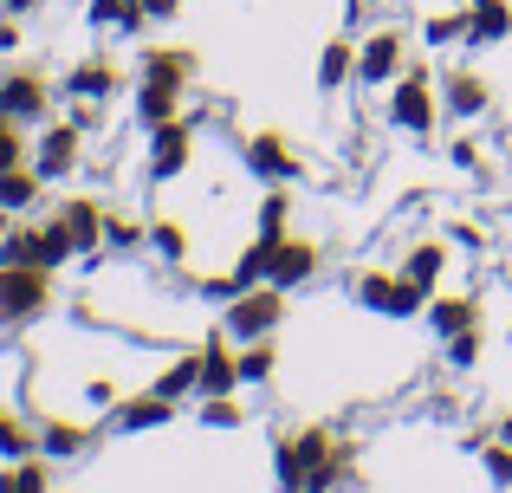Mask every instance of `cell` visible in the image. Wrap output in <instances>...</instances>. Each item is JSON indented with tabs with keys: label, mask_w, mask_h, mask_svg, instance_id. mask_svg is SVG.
Segmentation results:
<instances>
[{
	"label": "cell",
	"mask_w": 512,
	"mask_h": 493,
	"mask_svg": "<svg viewBox=\"0 0 512 493\" xmlns=\"http://www.w3.org/2000/svg\"><path fill=\"white\" fill-rule=\"evenodd\" d=\"M46 305H52L46 266H0V318H33Z\"/></svg>",
	"instance_id": "obj_1"
},
{
	"label": "cell",
	"mask_w": 512,
	"mask_h": 493,
	"mask_svg": "<svg viewBox=\"0 0 512 493\" xmlns=\"http://www.w3.org/2000/svg\"><path fill=\"white\" fill-rule=\"evenodd\" d=\"M389 124H402V130L435 124V91H428V65L422 59L402 65V85H396V98H389Z\"/></svg>",
	"instance_id": "obj_2"
},
{
	"label": "cell",
	"mask_w": 512,
	"mask_h": 493,
	"mask_svg": "<svg viewBox=\"0 0 512 493\" xmlns=\"http://www.w3.org/2000/svg\"><path fill=\"white\" fill-rule=\"evenodd\" d=\"M279 325V286H247V292H234V305H227V331H234V338H266V331Z\"/></svg>",
	"instance_id": "obj_3"
},
{
	"label": "cell",
	"mask_w": 512,
	"mask_h": 493,
	"mask_svg": "<svg viewBox=\"0 0 512 493\" xmlns=\"http://www.w3.org/2000/svg\"><path fill=\"white\" fill-rule=\"evenodd\" d=\"M318 273V241H279L273 247V266H266V286H279V292H292V286H305V279Z\"/></svg>",
	"instance_id": "obj_4"
},
{
	"label": "cell",
	"mask_w": 512,
	"mask_h": 493,
	"mask_svg": "<svg viewBox=\"0 0 512 493\" xmlns=\"http://www.w3.org/2000/svg\"><path fill=\"white\" fill-rule=\"evenodd\" d=\"M46 104H52V91H46V78H33V72H13L7 85H0V117H13V124L46 117Z\"/></svg>",
	"instance_id": "obj_5"
},
{
	"label": "cell",
	"mask_w": 512,
	"mask_h": 493,
	"mask_svg": "<svg viewBox=\"0 0 512 493\" xmlns=\"http://www.w3.org/2000/svg\"><path fill=\"white\" fill-rule=\"evenodd\" d=\"M402 52H409V39H402V33H376V39H363V52H357V78H363V85H383V78H396V72H402Z\"/></svg>",
	"instance_id": "obj_6"
},
{
	"label": "cell",
	"mask_w": 512,
	"mask_h": 493,
	"mask_svg": "<svg viewBox=\"0 0 512 493\" xmlns=\"http://www.w3.org/2000/svg\"><path fill=\"white\" fill-rule=\"evenodd\" d=\"M357 292L376 305V312H415V305H428V292H415L402 273H363Z\"/></svg>",
	"instance_id": "obj_7"
},
{
	"label": "cell",
	"mask_w": 512,
	"mask_h": 493,
	"mask_svg": "<svg viewBox=\"0 0 512 493\" xmlns=\"http://www.w3.org/2000/svg\"><path fill=\"white\" fill-rule=\"evenodd\" d=\"M188 163V124H156L150 130V176L156 182H175Z\"/></svg>",
	"instance_id": "obj_8"
},
{
	"label": "cell",
	"mask_w": 512,
	"mask_h": 493,
	"mask_svg": "<svg viewBox=\"0 0 512 493\" xmlns=\"http://www.w3.org/2000/svg\"><path fill=\"white\" fill-rule=\"evenodd\" d=\"M143 78L150 85H169V91H182L188 78H195V52H182V46H163V52H143Z\"/></svg>",
	"instance_id": "obj_9"
},
{
	"label": "cell",
	"mask_w": 512,
	"mask_h": 493,
	"mask_svg": "<svg viewBox=\"0 0 512 493\" xmlns=\"http://www.w3.org/2000/svg\"><path fill=\"white\" fill-rule=\"evenodd\" d=\"M240 383V364L227 357V344H208V351L195 357V390L201 396H227Z\"/></svg>",
	"instance_id": "obj_10"
},
{
	"label": "cell",
	"mask_w": 512,
	"mask_h": 493,
	"mask_svg": "<svg viewBox=\"0 0 512 493\" xmlns=\"http://www.w3.org/2000/svg\"><path fill=\"white\" fill-rule=\"evenodd\" d=\"M78 163V124H52L39 137V176H72Z\"/></svg>",
	"instance_id": "obj_11"
},
{
	"label": "cell",
	"mask_w": 512,
	"mask_h": 493,
	"mask_svg": "<svg viewBox=\"0 0 512 493\" xmlns=\"http://www.w3.org/2000/svg\"><path fill=\"white\" fill-rule=\"evenodd\" d=\"M247 163L260 169L266 182H292V176H299V163H292V150H286V143L273 137V130H260V137L247 143Z\"/></svg>",
	"instance_id": "obj_12"
},
{
	"label": "cell",
	"mask_w": 512,
	"mask_h": 493,
	"mask_svg": "<svg viewBox=\"0 0 512 493\" xmlns=\"http://www.w3.org/2000/svg\"><path fill=\"white\" fill-rule=\"evenodd\" d=\"M65 85H72L78 98H111V91L124 85V72H117L111 59H85V65H78L72 78H65Z\"/></svg>",
	"instance_id": "obj_13"
},
{
	"label": "cell",
	"mask_w": 512,
	"mask_h": 493,
	"mask_svg": "<svg viewBox=\"0 0 512 493\" xmlns=\"http://www.w3.org/2000/svg\"><path fill=\"white\" fill-rule=\"evenodd\" d=\"M428 318H435V331H441V338H461V331H474L480 305H474V299H441Z\"/></svg>",
	"instance_id": "obj_14"
},
{
	"label": "cell",
	"mask_w": 512,
	"mask_h": 493,
	"mask_svg": "<svg viewBox=\"0 0 512 493\" xmlns=\"http://www.w3.org/2000/svg\"><path fill=\"white\" fill-rule=\"evenodd\" d=\"M59 221L72 228V241H78V247H98V234H104V208H98V202H72Z\"/></svg>",
	"instance_id": "obj_15"
},
{
	"label": "cell",
	"mask_w": 512,
	"mask_h": 493,
	"mask_svg": "<svg viewBox=\"0 0 512 493\" xmlns=\"http://www.w3.org/2000/svg\"><path fill=\"white\" fill-rule=\"evenodd\" d=\"M512 33V7L506 0H474V33L467 39H506Z\"/></svg>",
	"instance_id": "obj_16"
},
{
	"label": "cell",
	"mask_w": 512,
	"mask_h": 493,
	"mask_svg": "<svg viewBox=\"0 0 512 493\" xmlns=\"http://www.w3.org/2000/svg\"><path fill=\"white\" fill-rule=\"evenodd\" d=\"M441 260H448V253H441L435 241H428V247H415V253H409V266H402V279H409L415 292H435V273H441Z\"/></svg>",
	"instance_id": "obj_17"
},
{
	"label": "cell",
	"mask_w": 512,
	"mask_h": 493,
	"mask_svg": "<svg viewBox=\"0 0 512 493\" xmlns=\"http://www.w3.org/2000/svg\"><path fill=\"white\" fill-rule=\"evenodd\" d=\"M448 104L461 117H474V111H487V85H480L474 72H448Z\"/></svg>",
	"instance_id": "obj_18"
},
{
	"label": "cell",
	"mask_w": 512,
	"mask_h": 493,
	"mask_svg": "<svg viewBox=\"0 0 512 493\" xmlns=\"http://www.w3.org/2000/svg\"><path fill=\"white\" fill-rule=\"evenodd\" d=\"M33 195H39L33 169H0V208H7V215H13V208H26Z\"/></svg>",
	"instance_id": "obj_19"
},
{
	"label": "cell",
	"mask_w": 512,
	"mask_h": 493,
	"mask_svg": "<svg viewBox=\"0 0 512 493\" xmlns=\"http://www.w3.org/2000/svg\"><path fill=\"white\" fill-rule=\"evenodd\" d=\"M91 20H98V26H124V33H137V26H143V0H91Z\"/></svg>",
	"instance_id": "obj_20"
},
{
	"label": "cell",
	"mask_w": 512,
	"mask_h": 493,
	"mask_svg": "<svg viewBox=\"0 0 512 493\" xmlns=\"http://www.w3.org/2000/svg\"><path fill=\"white\" fill-rule=\"evenodd\" d=\"M344 78H357V52H350L344 39H331L325 59H318V85H344Z\"/></svg>",
	"instance_id": "obj_21"
},
{
	"label": "cell",
	"mask_w": 512,
	"mask_h": 493,
	"mask_svg": "<svg viewBox=\"0 0 512 493\" xmlns=\"http://www.w3.org/2000/svg\"><path fill=\"white\" fill-rule=\"evenodd\" d=\"M137 111H143V124H175V91L169 85H150V78H143V98H137Z\"/></svg>",
	"instance_id": "obj_22"
},
{
	"label": "cell",
	"mask_w": 512,
	"mask_h": 493,
	"mask_svg": "<svg viewBox=\"0 0 512 493\" xmlns=\"http://www.w3.org/2000/svg\"><path fill=\"white\" fill-rule=\"evenodd\" d=\"M0 493H46V461H20L0 474Z\"/></svg>",
	"instance_id": "obj_23"
},
{
	"label": "cell",
	"mask_w": 512,
	"mask_h": 493,
	"mask_svg": "<svg viewBox=\"0 0 512 493\" xmlns=\"http://www.w3.org/2000/svg\"><path fill=\"white\" fill-rule=\"evenodd\" d=\"M39 442H46V455H78V448H85V429H78V422H46Z\"/></svg>",
	"instance_id": "obj_24"
},
{
	"label": "cell",
	"mask_w": 512,
	"mask_h": 493,
	"mask_svg": "<svg viewBox=\"0 0 512 493\" xmlns=\"http://www.w3.org/2000/svg\"><path fill=\"white\" fill-rule=\"evenodd\" d=\"M124 422H130V429H150V422H169V396H163V390L137 396V403L124 409Z\"/></svg>",
	"instance_id": "obj_25"
},
{
	"label": "cell",
	"mask_w": 512,
	"mask_h": 493,
	"mask_svg": "<svg viewBox=\"0 0 512 493\" xmlns=\"http://www.w3.org/2000/svg\"><path fill=\"white\" fill-rule=\"evenodd\" d=\"M260 377H273V344L253 338V351L240 357V383H260Z\"/></svg>",
	"instance_id": "obj_26"
},
{
	"label": "cell",
	"mask_w": 512,
	"mask_h": 493,
	"mask_svg": "<svg viewBox=\"0 0 512 493\" xmlns=\"http://www.w3.org/2000/svg\"><path fill=\"white\" fill-rule=\"evenodd\" d=\"M26 448H33V435L20 429V416H13V409H0V455H26Z\"/></svg>",
	"instance_id": "obj_27"
},
{
	"label": "cell",
	"mask_w": 512,
	"mask_h": 493,
	"mask_svg": "<svg viewBox=\"0 0 512 493\" xmlns=\"http://www.w3.org/2000/svg\"><path fill=\"white\" fill-rule=\"evenodd\" d=\"M150 241L169 253V260H182L188 253V241H182V221H150Z\"/></svg>",
	"instance_id": "obj_28"
},
{
	"label": "cell",
	"mask_w": 512,
	"mask_h": 493,
	"mask_svg": "<svg viewBox=\"0 0 512 493\" xmlns=\"http://www.w3.org/2000/svg\"><path fill=\"white\" fill-rule=\"evenodd\" d=\"M20 130H13V117H0V169H20Z\"/></svg>",
	"instance_id": "obj_29"
},
{
	"label": "cell",
	"mask_w": 512,
	"mask_h": 493,
	"mask_svg": "<svg viewBox=\"0 0 512 493\" xmlns=\"http://www.w3.org/2000/svg\"><path fill=\"white\" fill-rule=\"evenodd\" d=\"M201 422H214V429H234V422H240V409L227 403V396H208V403H201Z\"/></svg>",
	"instance_id": "obj_30"
},
{
	"label": "cell",
	"mask_w": 512,
	"mask_h": 493,
	"mask_svg": "<svg viewBox=\"0 0 512 493\" xmlns=\"http://www.w3.org/2000/svg\"><path fill=\"white\" fill-rule=\"evenodd\" d=\"M487 474H493V487H512V442H500L487 455Z\"/></svg>",
	"instance_id": "obj_31"
},
{
	"label": "cell",
	"mask_w": 512,
	"mask_h": 493,
	"mask_svg": "<svg viewBox=\"0 0 512 493\" xmlns=\"http://www.w3.org/2000/svg\"><path fill=\"white\" fill-rule=\"evenodd\" d=\"M163 396H182V390H195V364H175V370H163V383H156Z\"/></svg>",
	"instance_id": "obj_32"
},
{
	"label": "cell",
	"mask_w": 512,
	"mask_h": 493,
	"mask_svg": "<svg viewBox=\"0 0 512 493\" xmlns=\"http://www.w3.org/2000/svg\"><path fill=\"white\" fill-rule=\"evenodd\" d=\"M448 357H454V364H474V357H480V338H474V331H461V338H448Z\"/></svg>",
	"instance_id": "obj_33"
},
{
	"label": "cell",
	"mask_w": 512,
	"mask_h": 493,
	"mask_svg": "<svg viewBox=\"0 0 512 493\" xmlns=\"http://www.w3.org/2000/svg\"><path fill=\"white\" fill-rule=\"evenodd\" d=\"M104 228H111V241H117V247H130V241H137V234H143L137 221H124V215H104Z\"/></svg>",
	"instance_id": "obj_34"
},
{
	"label": "cell",
	"mask_w": 512,
	"mask_h": 493,
	"mask_svg": "<svg viewBox=\"0 0 512 493\" xmlns=\"http://www.w3.org/2000/svg\"><path fill=\"white\" fill-rule=\"evenodd\" d=\"M454 163H461V169H480V143L474 137H454Z\"/></svg>",
	"instance_id": "obj_35"
},
{
	"label": "cell",
	"mask_w": 512,
	"mask_h": 493,
	"mask_svg": "<svg viewBox=\"0 0 512 493\" xmlns=\"http://www.w3.org/2000/svg\"><path fill=\"white\" fill-rule=\"evenodd\" d=\"M175 7H182V0H143V20H169Z\"/></svg>",
	"instance_id": "obj_36"
},
{
	"label": "cell",
	"mask_w": 512,
	"mask_h": 493,
	"mask_svg": "<svg viewBox=\"0 0 512 493\" xmlns=\"http://www.w3.org/2000/svg\"><path fill=\"white\" fill-rule=\"evenodd\" d=\"M500 442H512V416H506V422H500Z\"/></svg>",
	"instance_id": "obj_37"
},
{
	"label": "cell",
	"mask_w": 512,
	"mask_h": 493,
	"mask_svg": "<svg viewBox=\"0 0 512 493\" xmlns=\"http://www.w3.org/2000/svg\"><path fill=\"white\" fill-rule=\"evenodd\" d=\"M7 7H33V0H7Z\"/></svg>",
	"instance_id": "obj_38"
}]
</instances>
